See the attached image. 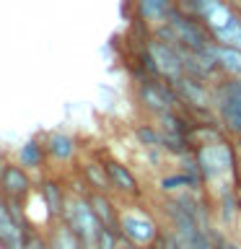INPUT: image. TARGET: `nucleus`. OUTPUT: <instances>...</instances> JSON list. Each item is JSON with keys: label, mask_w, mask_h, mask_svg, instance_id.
<instances>
[{"label": "nucleus", "mask_w": 241, "mask_h": 249, "mask_svg": "<svg viewBox=\"0 0 241 249\" xmlns=\"http://www.w3.org/2000/svg\"><path fill=\"white\" fill-rule=\"evenodd\" d=\"M153 36L163 39V42L182 47V50H207L210 42H213V34L205 26V21L197 18V16L187 13L184 8H174L171 16L166 18V23L153 29Z\"/></svg>", "instance_id": "1"}, {"label": "nucleus", "mask_w": 241, "mask_h": 249, "mask_svg": "<svg viewBox=\"0 0 241 249\" xmlns=\"http://www.w3.org/2000/svg\"><path fill=\"white\" fill-rule=\"evenodd\" d=\"M194 159H197V171L202 177V182H221V179H236V145L225 138L210 140L194 148Z\"/></svg>", "instance_id": "2"}, {"label": "nucleus", "mask_w": 241, "mask_h": 249, "mask_svg": "<svg viewBox=\"0 0 241 249\" xmlns=\"http://www.w3.org/2000/svg\"><path fill=\"white\" fill-rule=\"evenodd\" d=\"M65 223L73 229V233L81 239L83 249H96V239H99V231H101V223L96 213H93L91 202L83 200V197H75L65 202Z\"/></svg>", "instance_id": "3"}, {"label": "nucleus", "mask_w": 241, "mask_h": 249, "mask_svg": "<svg viewBox=\"0 0 241 249\" xmlns=\"http://www.w3.org/2000/svg\"><path fill=\"white\" fill-rule=\"evenodd\" d=\"M138 101L143 104V109L148 114L158 117L163 112H169V109H179V96L174 91V86L169 81H163V78H145V81H140L138 86Z\"/></svg>", "instance_id": "4"}, {"label": "nucleus", "mask_w": 241, "mask_h": 249, "mask_svg": "<svg viewBox=\"0 0 241 249\" xmlns=\"http://www.w3.org/2000/svg\"><path fill=\"white\" fill-rule=\"evenodd\" d=\"M176 96L187 109H200V107H213V89L207 86V81H200L194 75H179L176 81H171Z\"/></svg>", "instance_id": "5"}, {"label": "nucleus", "mask_w": 241, "mask_h": 249, "mask_svg": "<svg viewBox=\"0 0 241 249\" xmlns=\"http://www.w3.org/2000/svg\"><path fill=\"white\" fill-rule=\"evenodd\" d=\"M120 233H124V239L135 241V244H153L155 236H158V226L151 215L145 213H124L120 218Z\"/></svg>", "instance_id": "6"}, {"label": "nucleus", "mask_w": 241, "mask_h": 249, "mask_svg": "<svg viewBox=\"0 0 241 249\" xmlns=\"http://www.w3.org/2000/svg\"><path fill=\"white\" fill-rule=\"evenodd\" d=\"M179 3L176 0H135V11H138V21L145 23V26H161L166 23V18L171 16Z\"/></svg>", "instance_id": "7"}, {"label": "nucleus", "mask_w": 241, "mask_h": 249, "mask_svg": "<svg viewBox=\"0 0 241 249\" xmlns=\"http://www.w3.org/2000/svg\"><path fill=\"white\" fill-rule=\"evenodd\" d=\"M207 52L213 54V60H215L218 70H221V75L241 78V50H236V47H228V44L210 42Z\"/></svg>", "instance_id": "8"}, {"label": "nucleus", "mask_w": 241, "mask_h": 249, "mask_svg": "<svg viewBox=\"0 0 241 249\" xmlns=\"http://www.w3.org/2000/svg\"><path fill=\"white\" fill-rule=\"evenodd\" d=\"M0 244L5 249H23V229L21 223L16 221L11 215V210H8L3 202H0Z\"/></svg>", "instance_id": "9"}, {"label": "nucleus", "mask_w": 241, "mask_h": 249, "mask_svg": "<svg viewBox=\"0 0 241 249\" xmlns=\"http://www.w3.org/2000/svg\"><path fill=\"white\" fill-rule=\"evenodd\" d=\"M104 166H106L109 182H112V190L122 192V195H140V184L127 166H122L120 161H106Z\"/></svg>", "instance_id": "10"}, {"label": "nucleus", "mask_w": 241, "mask_h": 249, "mask_svg": "<svg viewBox=\"0 0 241 249\" xmlns=\"http://www.w3.org/2000/svg\"><path fill=\"white\" fill-rule=\"evenodd\" d=\"M0 187H3V192L8 195V197H21V195H26V190H29L26 171H23L21 166L8 163V166L0 169Z\"/></svg>", "instance_id": "11"}, {"label": "nucleus", "mask_w": 241, "mask_h": 249, "mask_svg": "<svg viewBox=\"0 0 241 249\" xmlns=\"http://www.w3.org/2000/svg\"><path fill=\"white\" fill-rule=\"evenodd\" d=\"M88 202H91L93 213H96L99 223L104 226V229L120 231V215H117V210H114V205H112V200H109L104 192L93 190V192L88 195Z\"/></svg>", "instance_id": "12"}, {"label": "nucleus", "mask_w": 241, "mask_h": 249, "mask_svg": "<svg viewBox=\"0 0 241 249\" xmlns=\"http://www.w3.org/2000/svg\"><path fill=\"white\" fill-rule=\"evenodd\" d=\"M158 120V127L161 132H171V135H187V132L192 130V120L184 114H179V109H169V112H163L155 117Z\"/></svg>", "instance_id": "13"}, {"label": "nucleus", "mask_w": 241, "mask_h": 249, "mask_svg": "<svg viewBox=\"0 0 241 249\" xmlns=\"http://www.w3.org/2000/svg\"><path fill=\"white\" fill-rule=\"evenodd\" d=\"M205 184L200 174H192V171H179V174H171V177H163L161 179V190L163 192H176L182 187H189V190H200Z\"/></svg>", "instance_id": "14"}, {"label": "nucleus", "mask_w": 241, "mask_h": 249, "mask_svg": "<svg viewBox=\"0 0 241 249\" xmlns=\"http://www.w3.org/2000/svg\"><path fill=\"white\" fill-rule=\"evenodd\" d=\"M213 42L228 44V47H236V50H241V16H239V13L233 16V18L225 23L223 29L213 31Z\"/></svg>", "instance_id": "15"}, {"label": "nucleus", "mask_w": 241, "mask_h": 249, "mask_svg": "<svg viewBox=\"0 0 241 249\" xmlns=\"http://www.w3.org/2000/svg\"><path fill=\"white\" fill-rule=\"evenodd\" d=\"M83 177H86V182H88L93 190H99V192L112 190V182H109V174H106L104 163H86V166H83Z\"/></svg>", "instance_id": "16"}, {"label": "nucleus", "mask_w": 241, "mask_h": 249, "mask_svg": "<svg viewBox=\"0 0 241 249\" xmlns=\"http://www.w3.org/2000/svg\"><path fill=\"white\" fill-rule=\"evenodd\" d=\"M47 148H50V153L54 156V159H60V161L73 159V153H75L73 138L62 135V132H54V135H50V143H47Z\"/></svg>", "instance_id": "17"}, {"label": "nucleus", "mask_w": 241, "mask_h": 249, "mask_svg": "<svg viewBox=\"0 0 241 249\" xmlns=\"http://www.w3.org/2000/svg\"><path fill=\"white\" fill-rule=\"evenodd\" d=\"M52 249H83V244H81V239L73 233V229L65 223V226H60V229L54 231Z\"/></svg>", "instance_id": "18"}, {"label": "nucleus", "mask_w": 241, "mask_h": 249, "mask_svg": "<svg viewBox=\"0 0 241 249\" xmlns=\"http://www.w3.org/2000/svg\"><path fill=\"white\" fill-rule=\"evenodd\" d=\"M42 195H44V200H47V205H50L52 213H62L65 210V195H62V190L54 182H44L42 184Z\"/></svg>", "instance_id": "19"}, {"label": "nucleus", "mask_w": 241, "mask_h": 249, "mask_svg": "<svg viewBox=\"0 0 241 249\" xmlns=\"http://www.w3.org/2000/svg\"><path fill=\"white\" fill-rule=\"evenodd\" d=\"M135 138L143 145H148V148H161V143H163L161 127H153V124H143V127H138L135 130Z\"/></svg>", "instance_id": "20"}, {"label": "nucleus", "mask_w": 241, "mask_h": 249, "mask_svg": "<svg viewBox=\"0 0 241 249\" xmlns=\"http://www.w3.org/2000/svg\"><path fill=\"white\" fill-rule=\"evenodd\" d=\"M21 166H29V169H36L42 166V145L39 143H26L21 148Z\"/></svg>", "instance_id": "21"}, {"label": "nucleus", "mask_w": 241, "mask_h": 249, "mask_svg": "<svg viewBox=\"0 0 241 249\" xmlns=\"http://www.w3.org/2000/svg\"><path fill=\"white\" fill-rule=\"evenodd\" d=\"M96 249H120V231H112V229L101 226L99 239H96Z\"/></svg>", "instance_id": "22"}, {"label": "nucleus", "mask_w": 241, "mask_h": 249, "mask_svg": "<svg viewBox=\"0 0 241 249\" xmlns=\"http://www.w3.org/2000/svg\"><path fill=\"white\" fill-rule=\"evenodd\" d=\"M194 249H218L213 236H210V231L202 229V226L197 229V233H194Z\"/></svg>", "instance_id": "23"}, {"label": "nucleus", "mask_w": 241, "mask_h": 249, "mask_svg": "<svg viewBox=\"0 0 241 249\" xmlns=\"http://www.w3.org/2000/svg\"><path fill=\"white\" fill-rule=\"evenodd\" d=\"M210 231V236H213V241H215V247L218 249H241V244L239 241H233V239H225L221 231H215V229H207Z\"/></svg>", "instance_id": "24"}, {"label": "nucleus", "mask_w": 241, "mask_h": 249, "mask_svg": "<svg viewBox=\"0 0 241 249\" xmlns=\"http://www.w3.org/2000/svg\"><path fill=\"white\" fill-rule=\"evenodd\" d=\"M23 249H47V247H44V244H42V241H39V239H31V241H29V244L23 247Z\"/></svg>", "instance_id": "25"}, {"label": "nucleus", "mask_w": 241, "mask_h": 249, "mask_svg": "<svg viewBox=\"0 0 241 249\" xmlns=\"http://www.w3.org/2000/svg\"><path fill=\"white\" fill-rule=\"evenodd\" d=\"M236 156H239V161H236V177L241 179V145L236 148Z\"/></svg>", "instance_id": "26"}, {"label": "nucleus", "mask_w": 241, "mask_h": 249, "mask_svg": "<svg viewBox=\"0 0 241 249\" xmlns=\"http://www.w3.org/2000/svg\"><path fill=\"white\" fill-rule=\"evenodd\" d=\"M228 3H231V8H233V11H236V13L241 16V0H228Z\"/></svg>", "instance_id": "27"}]
</instances>
